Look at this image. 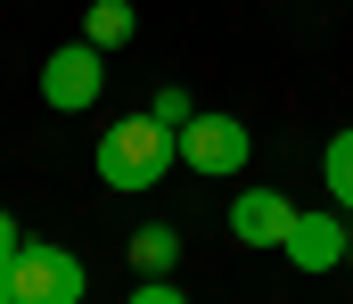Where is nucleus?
Masks as SVG:
<instances>
[{"label": "nucleus", "mask_w": 353, "mask_h": 304, "mask_svg": "<svg viewBox=\"0 0 353 304\" xmlns=\"http://www.w3.org/2000/svg\"><path fill=\"white\" fill-rule=\"evenodd\" d=\"M345 222H329V205H321V214H296V222H288V263H296V272H337V263H345Z\"/></svg>", "instance_id": "obj_5"}, {"label": "nucleus", "mask_w": 353, "mask_h": 304, "mask_svg": "<svg viewBox=\"0 0 353 304\" xmlns=\"http://www.w3.org/2000/svg\"><path fill=\"white\" fill-rule=\"evenodd\" d=\"M288 222H296V205L279 198V190H247V198L230 205V239L239 247H288Z\"/></svg>", "instance_id": "obj_6"}, {"label": "nucleus", "mask_w": 353, "mask_h": 304, "mask_svg": "<svg viewBox=\"0 0 353 304\" xmlns=\"http://www.w3.org/2000/svg\"><path fill=\"white\" fill-rule=\"evenodd\" d=\"M17 247H25V230H17V214H0V280H8V263H17Z\"/></svg>", "instance_id": "obj_12"}, {"label": "nucleus", "mask_w": 353, "mask_h": 304, "mask_svg": "<svg viewBox=\"0 0 353 304\" xmlns=\"http://www.w3.org/2000/svg\"><path fill=\"white\" fill-rule=\"evenodd\" d=\"M0 304H8V280H0Z\"/></svg>", "instance_id": "obj_14"}, {"label": "nucleus", "mask_w": 353, "mask_h": 304, "mask_svg": "<svg viewBox=\"0 0 353 304\" xmlns=\"http://www.w3.org/2000/svg\"><path fill=\"white\" fill-rule=\"evenodd\" d=\"M247 156H255V140H247L239 115H189V123H181V165H189L197 181H222V173H239Z\"/></svg>", "instance_id": "obj_3"}, {"label": "nucleus", "mask_w": 353, "mask_h": 304, "mask_svg": "<svg viewBox=\"0 0 353 304\" xmlns=\"http://www.w3.org/2000/svg\"><path fill=\"white\" fill-rule=\"evenodd\" d=\"M321 173H329V198H337V205L353 214V132H337V140H329V156H321Z\"/></svg>", "instance_id": "obj_9"}, {"label": "nucleus", "mask_w": 353, "mask_h": 304, "mask_svg": "<svg viewBox=\"0 0 353 304\" xmlns=\"http://www.w3.org/2000/svg\"><path fill=\"white\" fill-rule=\"evenodd\" d=\"M173 165H181V132H165L148 107L99 132V181H107V190H132V198H140V190H157Z\"/></svg>", "instance_id": "obj_1"}, {"label": "nucleus", "mask_w": 353, "mask_h": 304, "mask_svg": "<svg viewBox=\"0 0 353 304\" xmlns=\"http://www.w3.org/2000/svg\"><path fill=\"white\" fill-rule=\"evenodd\" d=\"M345 263H353V222H345Z\"/></svg>", "instance_id": "obj_13"}, {"label": "nucleus", "mask_w": 353, "mask_h": 304, "mask_svg": "<svg viewBox=\"0 0 353 304\" xmlns=\"http://www.w3.org/2000/svg\"><path fill=\"white\" fill-rule=\"evenodd\" d=\"M173 263H181V230L173 222L132 230V272H140V280H173Z\"/></svg>", "instance_id": "obj_7"}, {"label": "nucleus", "mask_w": 353, "mask_h": 304, "mask_svg": "<svg viewBox=\"0 0 353 304\" xmlns=\"http://www.w3.org/2000/svg\"><path fill=\"white\" fill-rule=\"evenodd\" d=\"M132 33H140L132 0H90V17H83V41H90V50H123Z\"/></svg>", "instance_id": "obj_8"}, {"label": "nucleus", "mask_w": 353, "mask_h": 304, "mask_svg": "<svg viewBox=\"0 0 353 304\" xmlns=\"http://www.w3.org/2000/svg\"><path fill=\"white\" fill-rule=\"evenodd\" d=\"M148 115H157V123H165V132H181V123H189V115H197V99H189V91H173V83H165V91H157V99H148Z\"/></svg>", "instance_id": "obj_10"}, {"label": "nucleus", "mask_w": 353, "mask_h": 304, "mask_svg": "<svg viewBox=\"0 0 353 304\" xmlns=\"http://www.w3.org/2000/svg\"><path fill=\"white\" fill-rule=\"evenodd\" d=\"M83 288H90L83 255H66L50 239H25L8 263V304H83Z\"/></svg>", "instance_id": "obj_2"}, {"label": "nucleus", "mask_w": 353, "mask_h": 304, "mask_svg": "<svg viewBox=\"0 0 353 304\" xmlns=\"http://www.w3.org/2000/svg\"><path fill=\"white\" fill-rule=\"evenodd\" d=\"M123 304H189V296H181L173 280H140V288H132V296H123Z\"/></svg>", "instance_id": "obj_11"}, {"label": "nucleus", "mask_w": 353, "mask_h": 304, "mask_svg": "<svg viewBox=\"0 0 353 304\" xmlns=\"http://www.w3.org/2000/svg\"><path fill=\"white\" fill-rule=\"evenodd\" d=\"M99 74H107V50L66 41V50L41 58V99L58 107V115H83V107H99Z\"/></svg>", "instance_id": "obj_4"}]
</instances>
